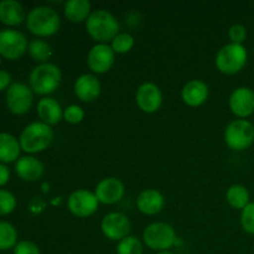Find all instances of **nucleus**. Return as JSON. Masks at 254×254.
Returning <instances> with one entry per match:
<instances>
[{
	"label": "nucleus",
	"mask_w": 254,
	"mask_h": 254,
	"mask_svg": "<svg viewBox=\"0 0 254 254\" xmlns=\"http://www.w3.org/2000/svg\"><path fill=\"white\" fill-rule=\"evenodd\" d=\"M134 46V39L129 34H118L112 41V50L117 54H127Z\"/></svg>",
	"instance_id": "obj_28"
},
{
	"label": "nucleus",
	"mask_w": 254,
	"mask_h": 254,
	"mask_svg": "<svg viewBox=\"0 0 254 254\" xmlns=\"http://www.w3.org/2000/svg\"><path fill=\"white\" fill-rule=\"evenodd\" d=\"M183 101L190 107H198L206 102L208 97V87L200 79L188 82L183 88Z\"/></svg>",
	"instance_id": "obj_17"
},
{
	"label": "nucleus",
	"mask_w": 254,
	"mask_h": 254,
	"mask_svg": "<svg viewBox=\"0 0 254 254\" xmlns=\"http://www.w3.org/2000/svg\"><path fill=\"white\" fill-rule=\"evenodd\" d=\"M144 243L150 250L169 251L176 243V233L170 225L164 222H155L149 225L143 233Z\"/></svg>",
	"instance_id": "obj_6"
},
{
	"label": "nucleus",
	"mask_w": 254,
	"mask_h": 254,
	"mask_svg": "<svg viewBox=\"0 0 254 254\" xmlns=\"http://www.w3.org/2000/svg\"><path fill=\"white\" fill-rule=\"evenodd\" d=\"M16 206V198L11 192L6 190H0V216L9 215Z\"/></svg>",
	"instance_id": "obj_29"
},
{
	"label": "nucleus",
	"mask_w": 254,
	"mask_h": 254,
	"mask_svg": "<svg viewBox=\"0 0 254 254\" xmlns=\"http://www.w3.org/2000/svg\"><path fill=\"white\" fill-rule=\"evenodd\" d=\"M61 82V71L56 64H41L30 74L31 89L37 94H49L57 89Z\"/></svg>",
	"instance_id": "obj_4"
},
{
	"label": "nucleus",
	"mask_w": 254,
	"mask_h": 254,
	"mask_svg": "<svg viewBox=\"0 0 254 254\" xmlns=\"http://www.w3.org/2000/svg\"><path fill=\"white\" fill-rule=\"evenodd\" d=\"M14 254H40V250L35 243L22 241L14 247Z\"/></svg>",
	"instance_id": "obj_33"
},
{
	"label": "nucleus",
	"mask_w": 254,
	"mask_h": 254,
	"mask_svg": "<svg viewBox=\"0 0 254 254\" xmlns=\"http://www.w3.org/2000/svg\"><path fill=\"white\" fill-rule=\"evenodd\" d=\"M64 117L68 123L71 124H78L81 123L82 119L84 117V112L81 107L78 106H69L67 107L66 111L64 112Z\"/></svg>",
	"instance_id": "obj_31"
},
{
	"label": "nucleus",
	"mask_w": 254,
	"mask_h": 254,
	"mask_svg": "<svg viewBox=\"0 0 254 254\" xmlns=\"http://www.w3.org/2000/svg\"><path fill=\"white\" fill-rule=\"evenodd\" d=\"M0 64H1V57H0Z\"/></svg>",
	"instance_id": "obj_37"
},
{
	"label": "nucleus",
	"mask_w": 254,
	"mask_h": 254,
	"mask_svg": "<svg viewBox=\"0 0 254 254\" xmlns=\"http://www.w3.org/2000/svg\"><path fill=\"white\" fill-rule=\"evenodd\" d=\"M32 91L24 83H12L6 92V103L14 114H25L32 104Z\"/></svg>",
	"instance_id": "obj_9"
},
{
	"label": "nucleus",
	"mask_w": 254,
	"mask_h": 254,
	"mask_svg": "<svg viewBox=\"0 0 254 254\" xmlns=\"http://www.w3.org/2000/svg\"><path fill=\"white\" fill-rule=\"evenodd\" d=\"M163 103V94L156 84L144 83L136 92V104L145 113H154Z\"/></svg>",
	"instance_id": "obj_14"
},
{
	"label": "nucleus",
	"mask_w": 254,
	"mask_h": 254,
	"mask_svg": "<svg viewBox=\"0 0 254 254\" xmlns=\"http://www.w3.org/2000/svg\"><path fill=\"white\" fill-rule=\"evenodd\" d=\"M27 29L37 36H51L56 34L61 25L56 10L49 6H37L29 12L26 19Z\"/></svg>",
	"instance_id": "obj_2"
},
{
	"label": "nucleus",
	"mask_w": 254,
	"mask_h": 254,
	"mask_svg": "<svg viewBox=\"0 0 254 254\" xmlns=\"http://www.w3.org/2000/svg\"><path fill=\"white\" fill-rule=\"evenodd\" d=\"M158 254H174V253L169 252V251H164V252H159Z\"/></svg>",
	"instance_id": "obj_36"
},
{
	"label": "nucleus",
	"mask_w": 254,
	"mask_h": 254,
	"mask_svg": "<svg viewBox=\"0 0 254 254\" xmlns=\"http://www.w3.org/2000/svg\"><path fill=\"white\" fill-rule=\"evenodd\" d=\"M114 64V51L106 44H98L92 47L87 56V64L96 73H106Z\"/></svg>",
	"instance_id": "obj_12"
},
{
	"label": "nucleus",
	"mask_w": 254,
	"mask_h": 254,
	"mask_svg": "<svg viewBox=\"0 0 254 254\" xmlns=\"http://www.w3.org/2000/svg\"><path fill=\"white\" fill-rule=\"evenodd\" d=\"M230 108L240 118H247L254 113V92L248 87L235 89L230 97Z\"/></svg>",
	"instance_id": "obj_13"
},
{
	"label": "nucleus",
	"mask_w": 254,
	"mask_h": 254,
	"mask_svg": "<svg viewBox=\"0 0 254 254\" xmlns=\"http://www.w3.org/2000/svg\"><path fill=\"white\" fill-rule=\"evenodd\" d=\"M29 54L35 61L46 64L47 60L51 57L52 50L51 46L44 40H32L29 44Z\"/></svg>",
	"instance_id": "obj_26"
},
{
	"label": "nucleus",
	"mask_w": 254,
	"mask_h": 254,
	"mask_svg": "<svg viewBox=\"0 0 254 254\" xmlns=\"http://www.w3.org/2000/svg\"><path fill=\"white\" fill-rule=\"evenodd\" d=\"M102 231L109 240L122 241L128 237V233L130 231V222L123 213H108L102 221Z\"/></svg>",
	"instance_id": "obj_11"
},
{
	"label": "nucleus",
	"mask_w": 254,
	"mask_h": 254,
	"mask_svg": "<svg viewBox=\"0 0 254 254\" xmlns=\"http://www.w3.org/2000/svg\"><path fill=\"white\" fill-rule=\"evenodd\" d=\"M247 62V50L242 45L228 44L218 51L216 66L222 73L235 74L245 67Z\"/></svg>",
	"instance_id": "obj_5"
},
{
	"label": "nucleus",
	"mask_w": 254,
	"mask_h": 254,
	"mask_svg": "<svg viewBox=\"0 0 254 254\" xmlns=\"http://www.w3.org/2000/svg\"><path fill=\"white\" fill-rule=\"evenodd\" d=\"M10 81H11V77H10V74L7 73L6 71H2V69H0V91H2V89L6 88V87L10 84Z\"/></svg>",
	"instance_id": "obj_34"
},
{
	"label": "nucleus",
	"mask_w": 254,
	"mask_h": 254,
	"mask_svg": "<svg viewBox=\"0 0 254 254\" xmlns=\"http://www.w3.org/2000/svg\"><path fill=\"white\" fill-rule=\"evenodd\" d=\"M17 232L9 222L0 221V251H7L16 246Z\"/></svg>",
	"instance_id": "obj_25"
},
{
	"label": "nucleus",
	"mask_w": 254,
	"mask_h": 254,
	"mask_svg": "<svg viewBox=\"0 0 254 254\" xmlns=\"http://www.w3.org/2000/svg\"><path fill=\"white\" fill-rule=\"evenodd\" d=\"M226 198L233 208H242L243 210L250 203V192L245 186L233 185L227 190Z\"/></svg>",
	"instance_id": "obj_24"
},
{
	"label": "nucleus",
	"mask_w": 254,
	"mask_h": 254,
	"mask_svg": "<svg viewBox=\"0 0 254 254\" xmlns=\"http://www.w3.org/2000/svg\"><path fill=\"white\" fill-rule=\"evenodd\" d=\"M96 195L98 202L106 205H113L122 200L124 195V186L118 179L107 178L103 179L96 188Z\"/></svg>",
	"instance_id": "obj_15"
},
{
	"label": "nucleus",
	"mask_w": 254,
	"mask_h": 254,
	"mask_svg": "<svg viewBox=\"0 0 254 254\" xmlns=\"http://www.w3.org/2000/svg\"><path fill=\"white\" fill-rule=\"evenodd\" d=\"M27 50V40L24 34L16 30H1L0 31V55L7 60H16L21 57Z\"/></svg>",
	"instance_id": "obj_8"
},
{
	"label": "nucleus",
	"mask_w": 254,
	"mask_h": 254,
	"mask_svg": "<svg viewBox=\"0 0 254 254\" xmlns=\"http://www.w3.org/2000/svg\"><path fill=\"white\" fill-rule=\"evenodd\" d=\"M241 223L246 232L254 235V202H250L242 210Z\"/></svg>",
	"instance_id": "obj_30"
},
{
	"label": "nucleus",
	"mask_w": 254,
	"mask_h": 254,
	"mask_svg": "<svg viewBox=\"0 0 254 254\" xmlns=\"http://www.w3.org/2000/svg\"><path fill=\"white\" fill-rule=\"evenodd\" d=\"M37 114L42 119V123L51 126V124H57L61 121L62 109L59 102L52 98H42L37 104Z\"/></svg>",
	"instance_id": "obj_21"
},
{
	"label": "nucleus",
	"mask_w": 254,
	"mask_h": 254,
	"mask_svg": "<svg viewBox=\"0 0 254 254\" xmlns=\"http://www.w3.org/2000/svg\"><path fill=\"white\" fill-rule=\"evenodd\" d=\"M74 93L81 101L92 102L101 93V83L93 74H82L74 83Z\"/></svg>",
	"instance_id": "obj_16"
},
{
	"label": "nucleus",
	"mask_w": 254,
	"mask_h": 254,
	"mask_svg": "<svg viewBox=\"0 0 254 254\" xmlns=\"http://www.w3.org/2000/svg\"><path fill=\"white\" fill-rule=\"evenodd\" d=\"M228 36H230L232 44L242 45V42L245 41L246 37H247V30L243 25L241 24H235L230 27L228 30Z\"/></svg>",
	"instance_id": "obj_32"
},
{
	"label": "nucleus",
	"mask_w": 254,
	"mask_h": 254,
	"mask_svg": "<svg viewBox=\"0 0 254 254\" xmlns=\"http://www.w3.org/2000/svg\"><path fill=\"white\" fill-rule=\"evenodd\" d=\"M68 210L77 217H88L98 208V200L91 191L77 190L72 193L67 201Z\"/></svg>",
	"instance_id": "obj_10"
},
{
	"label": "nucleus",
	"mask_w": 254,
	"mask_h": 254,
	"mask_svg": "<svg viewBox=\"0 0 254 254\" xmlns=\"http://www.w3.org/2000/svg\"><path fill=\"white\" fill-rule=\"evenodd\" d=\"M64 15L72 22H81L91 15V2L88 0H69L64 4Z\"/></svg>",
	"instance_id": "obj_22"
},
{
	"label": "nucleus",
	"mask_w": 254,
	"mask_h": 254,
	"mask_svg": "<svg viewBox=\"0 0 254 254\" xmlns=\"http://www.w3.org/2000/svg\"><path fill=\"white\" fill-rule=\"evenodd\" d=\"M136 206L144 215L153 216L160 212L164 207V197L159 191L145 190L136 198Z\"/></svg>",
	"instance_id": "obj_19"
},
{
	"label": "nucleus",
	"mask_w": 254,
	"mask_h": 254,
	"mask_svg": "<svg viewBox=\"0 0 254 254\" xmlns=\"http://www.w3.org/2000/svg\"><path fill=\"white\" fill-rule=\"evenodd\" d=\"M20 141L15 136L7 133H0V161L1 163H11L19 158Z\"/></svg>",
	"instance_id": "obj_23"
},
{
	"label": "nucleus",
	"mask_w": 254,
	"mask_h": 254,
	"mask_svg": "<svg viewBox=\"0 0 254 254\" xmlns=\"http://www.w3.org/2000/svg\"><path fill=\"white\" fill-rule=\"evenodd\" d=\"M10 178V171L7 169V166L0 164V186H4L5 184L9 181Z\"/></svg>",
	"instance_id": "obj_35"
},
{
	"label": "nucleus",
	"mask_w": 254,
	"mask_h": 254,
	"mask_svg": "<svg viewBox=\"0 0 254 254\" xmlns=\"http://www.w3.org/2000/svg\"><path fill=\"white\" fill-rule=\"evenodd\" d=\"M117 254H143V245L133 236H128L119 241L117 246Z\"/></svg>",
	"instance_id": "obj_27"
},
{
	"label": "nucleus",
	"mask_w": 254,
	"mask_h": 254,
	"mask_svg": "<svg viewBox=\"0 0 254 254\" xmlns=\"http://www.w3.org/2000/svg\"><path fill=\"white\" fill-rule=\"evenodd\" d=\"M226 144L237 151L246 150L254 141V126L246 119H237L228 124L225 131Z\"/></svg>",
	"instance_id": "obj_7"
},
{
	"label": "nucleus",
	"mask_w": 254,
	"mask_h": 254,
	"mask_svg": "<svg viewBox=\"0 0 254 254\" xmlns=\"http://www.w3.org/2000/svg\"><path fill=\"white\" fill-rule=\"evenodd\" d=\"M86 27L89 36L98 42L113 41L119 31V24L116 17L103 9L96 10L89 15Z\"/></svg>",
	"instance_id": "obj_1"
},
{
	"label": "nucleus",
	"mask_w": 254,
	"mask_h": 254,
	"mask_svg": "<svg viewBox=\"0 0 254 254\" xmlns=\"http://www.w3.org/2000/svg\"><path fill=\"white\" fill-rule=\"evenodd\" d=\"M15 171L25 181H36L44 174V165L34 156H24L16 161Z\"/></svg>",
	"instance_id": "obj_18"
},
{
	"label": "nucleus",
	"mask_w": 254,
	"mask_h": 254,
	"mask_svg": "<svg viewBox=\"0 0 254 254\" xmlns=\"http://www.w3.org/2000/svg\"><path fill=\"white\" fill-rule=\"evenodd\" d=\"M54 140V131L42 122L29 124L20 135V146L26 153H39L49 148Z\"/></svg>",
	"instance_id": "obj_3"
},
{
	"label": "nucleus",
	"mask_w": 254,
	"mask_h": 254,
	"mask_svg": "<svg viewBox=\"0 0 254 254\" xmlns=\"http://www.w3.org/2000/svg\"><path fill=\"white\" fill-rule=\"evenodd\" d=\"M25 19V10L19 1L2 0L0 1V21L9 26L20 25Z\"/></svg>",
	"instance_id": "obj_20"
}]
</instances>
